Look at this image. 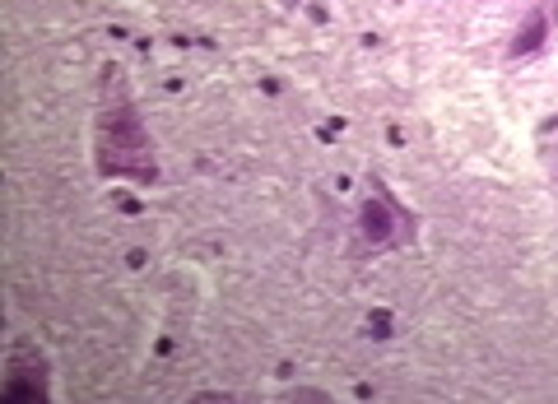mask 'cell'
<instances>
[{
  "label": "cell",
  "instance_id": "obj_3",
  "mask_svg": "<svg viewBox=\"0 0 558 404\" xmlns=\"http://www.w3.org/2000/svg\"><path fill=\"white\" fill-rule=\"evenodd\" d=\"M549 28H554V5H549V0H539V5H535V10L526 14V24L517 28V42H512V61H517V57H531V51H539V47H545Z\"/></svg>",
  "mask_w": 558,
  "mask_h": 404
},
{
  "label": "cell",
  "instance_id": "obj_1",
  "mask_svg": "<svg viewBox=\"0 0 558 404\" xmlns=\"http://www.w3.org/2000/svg\"><path fill=\"white\" fill-rule=\"evenodd\" d=\"M94 163L98 177H117V182H140L154 186L159 182V163H154V145L149 131L140 121L135 102L126 94H112L98 112V135H94Z\"/></svg>",
  "mask_w": 558,
  "mask_h": 404
},
{
  "label": "cell",
  "instance_id": "obj_2",
  "mask_svg": "<svg viewBox=\"0 0 558 404\" xmlns=\"http://www.w3.org/2000/svg\"><path fill=\"white\" fill-rule=\"evenodd\" d=\"M410 237H414L410 215L373 182V196L359 209V242L368 252H387V247H400V242H410Z\"/></svg>",
  "mask_w": 558,
  "mask_h": 404
},
{
  "label": "cell",
  "instance_id": "obj_4",
  "mask_svg": "<svg viewBox=\"0 0 558 404\" xmlns=\"http://www.w3.org/2000/svg\"><path fill=\"white\" fill-rule=\"evenodd\" d=\"M284 400H326V395L322 391H289Z\"/></svg>",
  "mask_w": 558,
  "mask_h": 404
}]
</instances>
